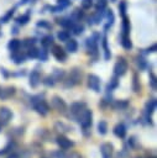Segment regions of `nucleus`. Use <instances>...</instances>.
<instances>
[{"mask_svg": "<svg viewBox=\"0 0 157 158\" xmlns=\"http://www.w3.org/2000/svg\"><path fill=\"white\" fill-rule=\"evenodd\" d=\"M114 135L119 138H124L126 136V127L124 123H117L115 127H114Z\"/></svg>", "mask_w": 157, "mask_h": 158, "instance_id": "4468645a", "label": "nucleus"}, {"mask_svg": "<svg viewBox=\"0 0 157 158\" xmlns=\"http://www.w3.org/2000/svg\"><path fill=\"white\" fill-rule=\"evenodd\" d=\"M84 109H85V102H80V101L73 102L70 105V107H69V115H68V117H70L72 120H75L77 121L78 116L80 115V112Z\"/></svg>", "mask_w": 157, "mask_h": 158, "instance_id": "20e7f679", "label": "nucleus"}, {"mask_svg": "<svg viewBox=\"0 0 157 158\" xmlns=\"http://www.w3.org/2000/svg\"><path fill=\"white\" fill-rule=\"evenodd\" d=\"M28 21H30V15H28V14L22 15V16H20V17L16 19V22H17L19 25H26Z\"/></svg>", "mask_w": 157, "mask_h": 158, "instance_id": "f704fd0d", "label": "nucleus"}, {"mask_svg": "<svg viewBox=\"0 0 157 158\" xmlns=\"http://www.w3.org/2000/svg\"><path fill=\"white\" fill-rule=\"evenodd\" d=\"M43 84H45L46 86H53V85L56 84V80L53 79L52 75H47V77L45 78V80H43Z\"/></svg>", "mask_w": 157, "mask_h": 158, "instance_id": "e433bc0d", "label": "nucleus"}, {"mask_svg": "<svg viewBox=\"0 0 157 158\" xmlns=\"http://www.w3.org/2000/svg\"><path fill=\"white\" fill-rule=\"evenodd\" d=\"M20 47H21V41H20V40H16V38L11 40V41L7 43V48H9L10 52H16V51L20 49Z\"/></svg>", "mask_w": 157, "mask_h": 158, "instance_id": "dca6fc26", "label": "nucleus"}, {"mask_svg": "<svg viewBox=\"0 0 157 158\" xmlns=\"http://www.w3.org/2000/svg\"><path fill=\"white\" fill-rule=\"evenodd\" d=\"M98 132L100 135H105L108 132V123H106V121H104V120L99 121V123H98Z\"/></svg>", "mask_w": 157, "mask_h": 158, "instance_id": "a878e982", "label": "nucleus"}, {"mask_svg": "<svg viewBox=\"0 0 157 158\" xmlns=\"http://www.w3.org/2000/svg\"><path fill=\"white\" fill-rule=\"evenodd\" d=\"M156 49H157V46H156V44H152L151 47H148V48L146 49V53H152V52H156Z\"/></svg>", "mask_w": 157, "mask_h": 158, "instance_id": "09e8293b", "label": "nucleus"}, {"mask_svg": "<svg viewBox=\"0 0 157 158\" xmlns=\"http://www.w3.org/2000/svg\"><path fill=\"white\" fill-rule=\"evenodd\" d=\"M66 158H82L80 157V154H78L77 152H73V153H70L68 157H66Z\"/></svg>", "mask_w": 157, "mask_h": 158, "instance_id": "8fccbe9b", "label": "nucleus"}, {"mask_svg": "<svg viewBox=\"0 0 157 158\" xmlns=\"http://www.w3.org/2000/svg\"><path fill=\"white\" fill-rule=\"evenodd\" d=\"M57 2H58V5H61V6H63L66 9L70 4V0H57Z\"/></svg>", "mask_w": 157, "mask_h": 158, "instance_id": "a18cd8bd", "label": "nucleus"}, {"mask_svg": "<svg viewBox=\"0 0 157 158\" xmlns=\"http://www.w3.org/2000/svg\"><path fill=\"white\" fill-rule=\"evenodd\" d=\"M126 72H127V62L125 60V58H119L114 65V74L116 77H122Z\"/></svg>", "mask_w": 157, "mask_h": 158, "instance_id": "39448f33", "label": "nucleus"}, {"mask_svg": "<svg viewBox=\"0 0 157 158\" xmlns=\"http://www.w3.org/2000/svg\"><path fill=\"white\" fill-rule=\"evenodd\" d=\"M104 19V10H99L93 17H91V21H93V25H99L101 22V20Z\"/></svg>", "mask_w": 157, "mask_h": 158, "instance_id": "5701e85b", "label": "nucleus"}, {"mask_svg": "<svg viewBox=\"0 0 157 158\" xmlns=\"http://www.w3.org/2000/svg\"><path fill=\"white\" fill-rule=\"evenodd\" d=\"M10 148H11V143H9L7 146H5V147H4V148H2L1 151H0V156H2V154H5V153H6V152H7V151H9Z\"/></svg>", "mask_w": 157, "mask_h": 158, "instance_id": "de8ad7c7", "label": "nucleus"}, {"mask_svg": "<svg viewBox=\"0 0 157 158\" xmlns=\"http://www.w3.org/2000/svg\"><path fill=\"white\" fill-rule=\"evenodd\" d=\"M41 44H42V47L43 48H49V47H52L53 46V37L52 36H46V37H43L42 38V41H41Z\"/></svg>", "mask_w": 157, "mask_h": 158, "instance_id": "b1692460", "label": "nucleus"}, {"mask_svg": "<svg viewBox=\"0 0 157 158\" xmlns=\"http://www.w3.org/2000/svg\"><path fill=\"white\" fill-rule=\"evenodd\" d=\"M150 85H151L152 90L157 89V79H156V75L153 73H150Z\"/></svg>", "mask_w": 157, "mask_h": 158, "instance_id": "c9c22d12", "label": "nucleus"}, {"mask_svg": "<svg viewBox=\"0 0 157 158\" xmlns=\"http://www.w3.org/2000/svg\"><path fill=\"white\" fill-rule=\"evenodd\" d=\"M27 57H30V58H37L38 57V49L35 46L30 47L28 51H27Z\"/></svg>", "mask_w": 157, "mask_h": 158, "instance_id": "72a5a7b5", "label": "nucleus"}, {"mask_svg": "<svg viewBox=\"0 0 157 158\" xmlns=\"http://www.w3.org/2000/svg\"><path fill=\"white\" fill-rule=\"evenodd\" d=\"M11 118H12L11 110L9 107H5V106L0 107V122H1V125H6Z\"/></svg>", "mask_w": 157, "mask_h": 158, "instance_id": "9d476101", "label": "nucleus"}, {"mask_svg": "<svg viewBox=\"0 0 157 158\" xmlns=\"http://www.w3.org/2000/svg\"><path fill=\"white\" fill-rule=\"evenodd\" d=\"M51 105L54 110H57L61 114H64L67 111V104L64 102V100L59 96H53L51 100Z\"/></svg>", "mask_w": 157, "mask_h": 158, "instance_id": "423d86ee", "label": "nucleus"}, {"mask_svg": "<svg viewBox=\"0 0 157 158\" xmlns=\"http://www.w3.org/2000/svg\"><path fill=\"white\" fill-rule=\"evenodd\" d=\"M140 85H137V77L136 75H134V90L137 93V91H140Z\"/></svg>", "mask_w": 157, "mask_h": 158, "instance_id": "49530a36", "label": "nucleus"}, {"mask_svg": "<svg viewBox=\"0 0 157 158\" xmlns=\"http://www.w3.org/2000/svg\"><path fill=\"white\" fill-rule=\"evenodd\" d=\"M14 94H15V88L14 86H7V88H4V89H0V99H7Z\"/></svg>", "mask_w": 157, "mask_h": 158, "instance_id": "2eb2a0df", "label": "nucleus"}, {"mask_svg": "<svg viewBox=\"0 0 157 158\" xmlns=\"http://www.w3.org/2000/svg\"><path fill=\"white\" fill-rule=\"evenodd\" d=\"M88 86L89 89L99 93L100 91V79L95 74H89L88 75Z\"/></svg>", "mask_w": 157, "mask_h": 158, "instance_id": "6e6552de", "label": "nucleus"}, {"mask_svg": "<svg viewBox=\"0 0 157 158\" xmlns=\"http://www.w3.org/2000/svg\"><path fill=\"white\" fill-rule=\"evenodd\" d=\"M28 1H31V0H21V1H20V4H21V5H25V4H27Z\"/></svg>", "mask_w": 157, "mask_h": 158, "instance_id": "603ef678", "label": "nucleus"}, {"mask_svg": "<svg viewBox=\"0 0 157 158\" xmlns=\"http://www.w3.org/2000/svg\"><path fill=\"white\" fill-rule=\"evenodd\" d=\"M52 54L54 56V58L58 60V62H64L67 59V53L66 51H63V48L61 46H57V44H53L52 46Z\"/></svg>", "mask_w": 157, "mask_h": 158, "instance_id": "0eeeda50", "label": "nucleus"}, {"mask_svg": "<svg viewBox=\"0 0 157 158\" xmlns=\"http://www.w3.org/2000/svg\"><path fill=\"white\" fill-rule=\"evenodd\" d=\"M129 106V102L126 100H115L112 102V107L115 110H125Z\"/></svg>", "mask_w": 157, "mask_h": 158, "instance_id": "412c9836", "label": "nucleus"}, {"mask_svg": "<svg viewBox=\"0 0 157 158\" xmlns=\"http://www.w3.org/2000/svg\"><path fill=\"white\" fill-rule=\"evenodd\" d=\"M93 6V0H82V7L88 10Z\"/></svg>", "mask_w": 157, "mask_h": 158, "instance_id": "ea45409f", "label": "nucleus"}, {"mask_svg": "<svg viewBox=\"0 0 157 158\" xmlns=\"http://www.w3.org/2000/svg\"><path fill=\"white\" fill-rule=\"evenodd\" d=\"M56 142H57V144H58V146H59L62 149H68V148H70V147L74 144V143H73V142H72L69 138H67L66 136H62V135L57 137Z\"/></svg>", "mask_w": 157, "mask_h": 158, "instance_id": "9b49d317", "label": "nucleus"}, {"mask_svg": "<svg viewBox=\"0 0 157 158\" xmlns=\"http://www.w3.org/2000/svg\"><path fill=\"white\" fill-rule=\"evenodd\" d=\"M103 48H104V58H105V60H109L110 59V57H111V54H110V49H109V47H108V38H106V36H104L103 37Z\"/></svg>", "mask_w": 157, "mask_h": 158, "instance_id": "4be33fe9", "label": "nucleus"}, {"mask_svg": "<svg viewBox=\"0 0 157 158\" xmlns=\"http://www.w3.org/2000/svg\"><path fill=\"white\" fill-rule=\"evenodd\" d=\"M41 81V75L38 73V70H32L31 74H30V85L31 88H36Z\"/></svg>", "mask_w": 157, "mask_h": 158, "instance_id": "ddd939ff", "label": "nucleus"}, {"mask_svg": "<svg viewBox=\"0 0 157 158\" xmlns=\"http://www.w3.org/2000/svg\"><path fill=\"white\" fill-rule=\"evenodd\" d=\"M72 30V32L74 33V35H82L83 33V31H84V26L83 25H80V23H74V26L70 28Z\"/></svg>", "mask_w": 157, "mask_h": 158, "instance_id": "473e14b6", "label": "nucleus"}, {"mask_svg": "<svg viewBox=\"0 0 157 158\" xmlns=\"http://www.w3.org/2000/svg\"><path fill=\"white\" fill-rule=\"evenodd\" d=\"M57 37L59 41H63V42H67L69 38H70V33L68 31H59L57 33Z\"/></svg>", "mask_w": 157, "mask_h": 158, "instance_id": "cd10ccee", "label": "nucleus"}, {"mask_svg": "<svg viewBox=\"0 0 157 158\" xmlns=\"http://www.w3.org/2000/svg\"><path fill=\"white\" fill-rule=\"evenodd\" d=\"M37 27H43V28H51V25L45 21V20H41V21H37Z\"/></svg>", "mask_w": 157, "mask_h": 158, "instance_id": "a19ab883", "label": "nucleus"}, {"mask_svg": "<svg viewBox=\"0 0 157 158\" xmlns=\"http://www.w3.org/2000/svg\"><path fill=\"white\" fill-rule=\"evenodd\" d=\"M105 6H106V1H105V0H100V1L96 4V11H99V10H104Z\"/></svg>", "mask_w": 157, "mask_h": 158, "instance_id": "37998d69", "label": "nucleus"}, {"mask_svg": "<svg viewBox=\"0 0 157 158\" xmlns=\"http://www.w3.org/2000/svg\"><path fill=\"white\" fill-rule=\"evenodd\" d=\"M112 152H114V148L111 143H103L100 146V153L103 158H111Z\"/></svg>", "mask_w": 157, "mask_h": 158, "instance_id": "f8f14e48", "label": "nucleus"}, {"mask_svg": "<svg viewBox=\"0 0 157 158\" xmlns=\"http://www.w3.org/2000/svg\"><path fill=\"white\" fill-rule=\"evenodd\" d=\"M145 120L151 123V114L156 110V99H150L146 102V109H145Z\"/></svg>", "mask_w": 157, "mask_h": 158, "instance_id": "1a4fd4ad", "label": "nucleus"}, {"mask_svg": "<svg viewBox=\"0 0 157 158\" xmlns=\"http://www.w3.org/2000/svg\"><path fill=\"white\" fill-rule=\"evenodd\" d=\"M0 36H1V32H0Z\"/></svg>", "mask_w": 157, "mask_h": 158, "instance_id": "5fc2aeb1", "label": "nucleus"}, {"mask_svg": "<svg viewBox=\"0 0 157 158\" xmlns=\"http://www.w3.org/2000/svg\"><path fill=\"white\" fill-rule=\"evenodd\" d=\"M130 32V21L126 16H124V20H122V35H129Z\"/></svg>", "mask_w": 157, "mask_h": 158, "instance_id": "bb28decb", "label": "nucleus"}, {"mask_svg": "<svg viewBox=\"0 0 157 158\" xmlns=\"http://www.w3.org/2000/svg\"><path fill=\"white\" fill-rule=\"evenodd\" d=\"M119 10H120L121 15L125 16V12H126V4H125V1H121V2H120V5H119Z\"/></svg>", "mask_w": 157, "mask_h": 158, "instance_id": "c03bdc74", "label": "nucleus"}, {"mask_svg": "<svg viewBox=\"0 0 157 158\" xmlns=\"http://www.w3.org/2000/svg\"><path fill=\"white\" fill-rule=\"evenodd\" d=\"M82 17H83V11H82L80 9H75V10L72 12V15H70V19H72L73 21H79Z\"/></svg>", "mask_w": 157, "mask_h": 158, "instance_id": "c756f323", "label": "nucleus"}, {"mask_svg": "<svg viewBox=\"0 0 157 158\" xmlns=\"http://www.w3.org/2000/svg\"><path fill=\"white\" fill-rule=\"evenodd\" d=\"M64 74H66V73H64L63 69H54L52 77H53V79H54L56 81H61V80L64 78Z\"/></svg>", "mask_w": 157, "mask_h": 158, "instance_id": "393cba45", "label": "nucleus"}, {"mask_svg": "<svg viewBox=\"0 0 157 158\" xmlns=\"http://www.w3.org/2000/svg\"><path fill=\"white\" fill-rule=\"evenodd\" d=\"M93 118V112H91V110H88V109H84L82 112H80V115L78 116V118H77V121L79 122V125H80V127L83 128V131H87V130H89L90 127H91V120Z\"/></svg>", "mask_w": 157, "mask_h": 158, "instance_id": "f03ea898", "label": "nucleus"}, {"mask_svg": "<svg viewBox=\"0 0 157 158\" xmlns=\"http://www.w3.org/2000/svg\"><path fill=\"white\" fill-rule=\"evenodd\" d=\"M35 43H36V40H35V38H27V40H25V42H23V44H25L27 48L35 46Z\"/></svg>", "mask_w": 157, "mask_h": 158, "instance_id": "79ce46f5", "label": "nucleus"}, {"mask_svg": "<svg viewBox=\"0 0 157 158\" xmlns=\"http://www.w3.org/2000/svg\"><path fill=\"white\" fill-rule=\"evenodd\" d=\"M117 85H119V80H117V77L115 75L111 80H110V83L108 84V86H106V90L108 91H111V90H114L115 88H117Z\"/></svg>", "mask_w": 157, "mask_h": 158, "instance_id": "7c9ffc66", "label": "nucleus"}, {"mask_svg": "<svg viewBox=\"0 0 157 158\" xmlns=\"http://www.w3.org/2000/svg\"><path fill=\"white\" fill-rule=\"evenodd\" d=\"M106 17H108V23L105 25V30H108L109 27H111L112 23H114V14H112L111 10H108V12H106Z\"/></svg>", "mask_w": 157, "mask_h": 158, "instance_id": "2f4dec72", "label": "nucleus"}, {"mask_svg": "<svg viewBox=\"0 0 157 158\" xmlns=\"http://www.w3.org/2000/svg\"><path fill=\"white\" fill-rule=\"evenodd\" d=\"M11 58H12V60H14L16 64H20V63L25 62L26 56L22 54V53H19V51H16V52H11Z\"/></svg>", "mask_w": 157, "mask_h": 158, "instance_id": "aec40b11", "label": "nucleus"}, {"mask_svg": "<svg viewBox=\"0 0 157 158\" xmlns=\"http://www.w3.org/2000/svg\"><path fill=\"white\" fill-rule=\"evenodd\" d=\"M7 158H20V156H19V154H16V153H12V154H10Z\"/></svg>", "mask_w": 157, "mask_h": 158, "instance_id": "3c124183", "label": "nucleus"}, {"mask_svg": "<svg viewBox=\"0 0 157 158\" xmlns=\"http://www.w3.org/2000/svg\"><path fill=\"white\" fill-rule=\"evenodd\" d=\"M82 79V72L78 68H73L67 78V80L64 81V88H72L74 85H77Z\"/></svg>", "mask_w": 157, "mask_h": 158, "instance_id": "7ed1b4c3", "label": "nucleus"}, {"mask_svg": "<svg viewBox=\"0 0 157 158\" xmlns=\"http://www.w3.org/2000/svg\"><path fill=\"white\" fill-rule=\"evenodd\" d=\"M57 23H59L61 26H63L64 28H68V30H70L74 26V21L70 17L69 19H58L57 20Z\"/></svg>", "mask_w": 157, "mask_h": 158, "instance_id": "f3484780", "label": "nucleus"}, {"mask_svg": "<svg viewBox=\"0 0 157 158\" xmlns=\"http://www.w3.org/2000/svg\"><path fill=\"white\" fill-rule=\"evenodd\" d=\"M0 131H1V125H0Z\"/></svg>", "mask_w": 157, "mask_h": 158, "instance_id": "864d4df0", "label": "nucleus"}, {"mask_svg": "<svg viewBox=\"0 0 157 158\" xmlns=\"http://www.w3.org/2000/svg\"><path fill=\"white\" fill-rule=\"evenodd\" d=\"M136 64H137V67L142 70V69H146V67H147V62H146V59L142 57V56H138V57H136Z\"/></svg>", "mask_w": 157, "mask_h": 158, "instance_id": "c85d7f7f", "label": "nucleus"}, {"mask_svg": "<svg viewBox=\"0 0 157 158\" xmlns=\"http://www.w3.org/2000/svg\"><path fill=\"white\" fill-rule=\"evenodd\" d=\"M31 104L33 106V109L36 110L37 114H40L41 116H46L49 111V106L48 104L38 95V96H32L31 98Z\"/></svg>", "mask_w": 157, "mask_h": 158, "instance_id": "f257e3e1", "label": "nucleus"}, {"mask_svg": "<svg viewBox=\"0 0 157 158\" xmlns=\"http://www.w3.org/2000/svg\"><path fill=\"white\" fill-rule=\"evenodd\" d=\"M14 12H15V10H14V9L9 10V11H7V14H6V15H5V16H4V17H2L0 21H1V22H4V23H5V22H9V21H10V19L12 17Z\"/></svg>", "mask_w": 157, "mask_h": 158, "instance_id": "4c0bfd02", "label": "nucleus"}, {"mask_svg": "<svg viewBox=\"0 0 157 158\" xmlns=\"http://www.w3.org/2000/svg\"><path fill=\"white\" fill-rule=\"evenodd\" d=\"M47 51H46V48H43V49H38V57L37 58H40L41 60H47Z\"/></svg>", "mask_w": 157, "mask_h": 158, "instance_id": "58836bf2", "label": "nucleus"}, {"mask_svg": "<svg viewBox=\"0 0 157 158\" xmlns=\"http://www.w3.org/2000/svg\"><path fill=\"white\" fill-rule=\"evenodd\" d=\"M66 49H67L68 52H70V53H74V52H77V49H78V43H77V41H75V40H72V38H69V40L67 41V44H66Z\"/></svg>", "mask_w": 157, "mask_h": 158, "instance_id": "6ab92c4d", "label": "nucleus"}, {"mask_svg": "<svg viewBox=\"0 0 157 158\" xmlns=\"http://www.w3.org/2000/svg\"><path fill=\"white\" fill-rule=\"evenodd\" d=\"M121 46L127 51H130L132 48V42H131L129 35H121Z\"/></svg>", "mask_w": 157, "mask_h": 158, "instance_id": "a211bd4d", "label": "nucleus"}]
</instances>
